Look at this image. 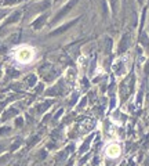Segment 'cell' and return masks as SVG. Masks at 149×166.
Wrapping results in <instances>:
<instances>
[{
	"label": "cell",
	"mask_w": 149,
	"mask_h": 166,
	"mask_svg": "<svg viewBox=\"0 0 149 166\" xmlns=\"http://www.w3.org/2000/svg\"><path fill=\"white\" fill-rule=\"evenodd\" d=\"M77 2H79V0H71V2H69L68 4H65V7H63L62 10H59V11H58V14H57V15H55V18L51 21V24H55V22H57V21H59L61 18H63V17H65L66 14H68L69 11H71L72 8H73V6L76 4Z\"/></svg>",
	"instance_id": "obj_1"
},
{
	"label": "cell",
	"mask_w": 149,
	"mask_h": 166,
	"mask_svg": "<svg viewBox=\"0 0 149 166\" xmlns=\"http://www.w3.org/2000/svg\"><path fill=\"white\" fill-rule=\"evenodd\" d=\"M128 42H130L128 35H124L123 38H121L120 44H119V53H124V51H126L127 47H128Z\"/></svg>",
	"instance_id": "obj_2"
},
{
	"label": "cell",
	"mask_w": 149,
	"mask_h": 166,
	"mask_svg": "<svg viewBox=\"0 0 149 166\" xmlns=\"http://www.w3.org/2000/svg\"><path fill=\"white\" fill-rule=\"evenodd\" d=\"M46 19H47V15H46V14H43V15H40V17H39V18L36 19V21L32 24L33 29H40V28L44 25V22H46Z\"/></svg>",
	"instance_id": "obj_3"
},
{
	"label": "cell",
	"mask_w": 149,
	"mask_h": 166,
	"mask_svg": "<svg viewBox=\"0 0 149 166\" xmlns=\"http://www.w3.org/2000/svg\"><path fill=\"white\" fill-rule=\"evenodd\" d=\"M77 22V19H74V21H71V22H68V24L66 25H63L62 28H59V29H57V30H54V32H51V36H55V35H59L61 32H65L66 29H68V28H71L72 25H74Z\"/></svg>",
	"instance_id": "obj_4"
},
{
	"label": "cell",
	"mask_w": 149,
	"mask_h": 166,
	"mask_svg": "<svg viewBox=\"0 0 149 166\" xmlns=\"http://www.w3.org/2000/svg\"><path fill=\"white\" fill-rule=\"evenodd\" d=\"M93 137H94V134H91L90 137H87L86 138V141L82 144V147H80V154H84V152H87L88 151V147H90V143H91V140H93Z\"/></svg>",
	"instance_id": "obj_5"
},
{
	"label": "cell",
	"mask_w": 149,
	"mask_h": 166,
	"mask_svg": "<svg viewBox=\"0 0 149 166\" xmlns=\"http://www.w3.org/2000/svg\"><path fill=\"white\" fill-rule=\"evenodd\" d=\"M18 113V109H15V108H8L7 111L4 112V115H3V121H6V119H10L11 116H14V115H17Z\"/></svg>",
	"instance_id": "obj_6"
},
{
	"label": "cell",
	"mask_w": 149,
	"mask_h": 166,
	"mask_svg": "<svg viewBox=\"0 0 149 166\" xmlns=\"http://www.w3.org/2000/svg\"><path fill=\"white\" fill-rule=\"evenodd\" d=\"M19 17H21V11H15V13L11 14V17L6 21V24H13V22H17L19 19Z\"/></svg>",
	"instance_id": "obj_7"
},
{
	"label": "cell",
	"mask_w": 149,
	"mask_h": 166,
	"mask_svg": "<svg viewBox=\"0 0 149 166\" xmlns=\"http://www.w3.org/2000/svg\"><path fill=\"white\" fill-rule=\"evenodd\" d=\"M18 58L22 61V62H28V60L30 58V53H28L26 50H25V51H21L18 54Z\"/></svg>",
	"instance_id": "obj_8"
},
{
	"label": "cell",
	"mask_w": 149,
	"mask_h": 166,
	"mask_svg": "<svg viewBox=\"0 0 149 166\" xmlns=\"http://www.w3.org/2000/svg\"><path fill=\"white\" fill-rule=\"evenodd\" d=\"M50 105H51V102H50V101L43 102V104H40V107H37V109H36V111H37L39 113H41V112H44L47 108H50Z\"/></svg>",
	"instance_id": "obj_9"
},
{
	"label": "cell",
	"mask_w": 149,
	"mask_h": 166,
	"mask_svg": "<svg viewBox=\"0 0 149 166\" xmlns=\"http://www.w3.org/2000/svg\"><path fill=\"white\" fill-rule=\"evenodd\" d=\"M25 82H26L28 86H33L36 83V76H35V75H30V76L26 77V80H25Z\"/></svg>",
	"instance_id": "obj_10"
},
{
	"label": "cell",
	"mask_w": 149,
	"mask_h": 166,
	"mask_svg": "<svg viewBox=\"0 0 149 166\" xmlns=\"http://www.w3.org/2000/svg\"><path fill=\"white\" fill-rule=\"evenodd\" d=\"M19 2H22V0H4L3 4L4 6H11V4H17V3H19Z\"/></svg>",
	"instance_id": "obj_11"
},
{
	"label": "cell",
	"mask_w": 149,
	"mask_h": 166,
	"mask_svg": "<svg viewBox=\"0 0 149 166\" xmlns=\"http://www.w3.org/2000/svg\"><path fill=\"white\" fill-rule=\"evenodd\" d=\"M19 145H21V140H19V138H18V140H17V141H15V143H14V144H13V145H11V151H15V149H17V148H18V147H19Z\"/></svg>",
	"instance_id": "obj_12"
},
{
	"label": "cell",
	"mask_w": 149,
	"mask_h": 166,
	"mask_svg": "<svg viewBox=\"0 0 149 166\" xmlns=\"http://www.w3.org/2000/svg\"><path fill=\"white\" fill-rule=\"evenodd\" d=\"M8 75L10 76H18V71H15V69H8Z\"/></svg>",
	"instance_id": "obj_13"
},
{
	"label": "cell",
	"mask_w": 149,
	"mask_h": 166,
	"mask_svg": "<svg viewBox=\"0 0 149 166\" xmlns=\"http://www.w3.org/2000/svg\"><path fill=\"white\" fill-rule=\"evenodd\" d=\"M110 4H112V10L116 13V10H117V6H116L117 4V0H110Z\"/></svg>",
	"instance_id": "obj_14"
},
{
	"label": "cell",
	"mask_w": 149,
	"mask_h": 166,
	"mask_svg": "<svg viewBox=\"0 0 149 166\" xmlns=\"http://www.w3.org/2000/svg\"><path fill=\"white\" fill-rule=\"evenodd\" d=\"M15 124H17V126H18V127H21L22 124H24V119H22V118H17Z\"/></svg>",
	"instance_id": "obj_15"
},
{
	"label": "cell",
	"mask_w": 149,
	"mask_h": 166,
	"mask_svg": "<svg viewBox=\"0 0 149 166\" xmlns=\"http://www.w3.org/2000/svg\"><path fill=\"white\" fill-rule=\"evenodd\" d=\"M86 102H87V98H83L82 101H80V104H79V109H82V108L86 107Z\"/></svg>",
	"instance_id": "obj_16"
},
{
	"label": "cell",
	"mask_w": 149,
	"mask_h": 166,
	"mask_svg": "<svg viewBox=\"0 0 149 166\" xmlns=\"http://www.w3.org/2000/svg\"><path fill=\"white\" fill-rule=\"evenodd\" d=\"M95 165H98V158H94L93 159V166H95Z\"/></svg>",
	"instance_id": "obj_17"
},
{
	"label": "cell",
	"mask_w": 149,
	"mask_h": 166,
	"mask_svg": "<svg viewBox=\"0 0 149 166\" xmlns=\"http://www.w3.org/2000/svg\"><path fill=\"white\" fill-rule=\"evenodd\" d=\"M4 15H6V10H0V18H3Z\"/></svg>",
	"instance_id": "obj_18"
},
{
	"label": "cell",
	"mask_w": 149,
	"mask_h": 166,
	"mask_svg": "<svg viewBox=\"0 0 149 166\" xmlns=\"http://www.w3.org/2000/svg\"><path fill=\"white\" fill-rule=\"evenodd\" d=\"M145 72H146V73H149V64L145 66Z\"/></svg>",
	"instance_id": "obj_19"
}]
</instances>
